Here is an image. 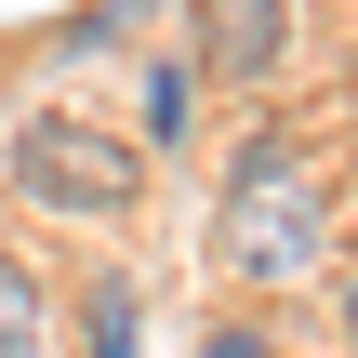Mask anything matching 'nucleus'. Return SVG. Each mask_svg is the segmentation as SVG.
<instances>
[{
  "label": "nucleus",
  "mask_w": 358,
  "mask_h": 358,
  "mask_svg": "<svg viewBox=\"0 0 358 358\" xmlns=\"http://www.w3.org/2000/svg\"><path fill=\"white\" fill-rule=\"evenodd\" d=\"M13 199L53 213V226H120L146 199V133L80 120V106H40V120H13Z\"/></svg>",
  "instance_id": "f03ea898"
},
{
  "label": "nucleus",
  "mask_w": 358,
  "mask_h": 358,
  "mask_svg": "<svg viewBox=\"0 0 358 358\" xmlns=\"http://www.w3.org/2000/svg\"><path fill=\"white\" fill-rule=\"evenodd\" d=\"M186 13H199V66L213 80H266L292 53V13L279 0H186Z\"/></svg>",
  "instance_id": "7ed1b4c3"
},
{
  "label": "nucleus",
  "mask_w": 358,
  "mask_h": 358,
  "mask_svg": "<svg viewBox=\"0 0 358 358\" xmlns=\"http://www.w3.org/2000/svg\"><path fill=\"white\" fill-rule=\"evenodd\" d=\"M40 319H53V306H40V279L0 252V358H40Z\"/></svg>",
  "instance_id": "423d86ee"
},
{
  "label": "nucleus",
  "mask_w": 358,
  "mask_h": 358,
  "mask_svg": "<svg viewBox=\"0 0 358 358\" xmlns=\"http://www.w3.org/2000/svg\"><path fill=\"white\" fill-rule=\"evenodd\" d=\"M80 358H146V306H133V279H93V306H80Z\"/></svg>",
  "instance_id": "39448f33"
},
{
  "label": "nucleus",
  "mask_w": 358,
  "mask_h": 358,
  "mask_svg": "<svg viewBox=\"0 0 358 358\" xmlns=\"http://www.w3.org/2000/svg\"><path fill=\"white\" fill-rule=\"evenodd\" d=\"M345 332H358V279H345Z\"/></svg>",
  "instance_id": "1a4fd4ad"
},
{
  "label": "nucleus",
  "mask_w": 358,
  "mask_h": 358,
  "mask_svg": "<svg viewBox=\"0 0 358 358\" xmlns=\"http://www.w3.org/2000/svg\"><path fill=\"white\" fill-rule=\"evenodd\" d=\"M213 252L239 279H266V292H292V279L332 266V186L306 173V146H239L226 199H213Z\"/></svg>",
  "instance_id": "f257e3e1"
},
{
  "label": "nucleus",
  "mask_w": 358,
  "mask_h": 358,
  "mask_svg": "<svg viewBox=\"0 0 358 358\" xmlns=\"http://www.w3.org/2000/svg\"><path fill=\"white\" fill-rule=\"evenodd\" d=\"M159 0H93V13H66V53H106V40H133Z\"/></svg>",
  "instance_id": "0eeeda50"
},
{
  "label": "nucleus",
  "mask_w": 358,
  "mask_h": 358,
  "mask_svg": "<svg viewBox=\"0 0 358 358\" xmlns=\"http://www.w3.org/2000/svg\"><path fill=\"white\" fill-rule=\"evenodd\" d=\"M133 133H146V159L199 133V53H173V66H146V106H133Z\"/></svg>",
  "instance_id": "20e7f679"
},
{
  "label": "nucleus",
  "mask_w": 358,
  "mask_h": 358,
  "mask_svg": "<svg viewBox=\"0 0 358 358\" xmlns=\"http://www.w3.org/2000/svg\"><path fill=\"white\" fill-rule=\"evenodd\" d=\"M199 358H266V332H213V345H199Z\"/></svg>",
  "instance_id": "6e6552de"
}]
</instances>
